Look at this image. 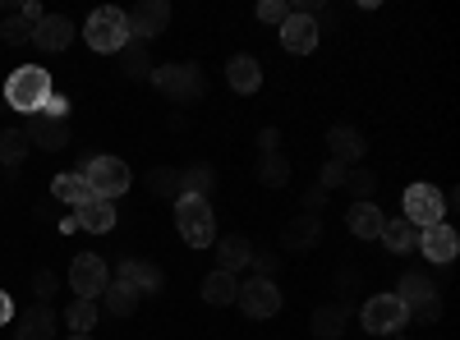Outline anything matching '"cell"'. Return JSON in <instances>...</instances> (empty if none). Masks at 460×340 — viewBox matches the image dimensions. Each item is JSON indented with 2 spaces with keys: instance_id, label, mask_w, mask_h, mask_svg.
<instances>
[{
  "instance_id": "7402d4cb",
  "label": "cell",
  "mask_w": 460,
  "mask_h": 340,
  "mask_svg": "<svg viewBox=\"0 0 460 340\" xmlns=\"http://www.w3.org/2000/svg\"><path fill=\"white\" fill-rule=\"evenodd\" d=\"M345 221H350V235H359V240H377V235H382V221H387V216H382L373 203H355L350 212H345Z\"/></svg>"
},
{
  "instance_id": "30bf717a",
  "label": "cell",
  "mask_w": 460,
  "mask_h": 340,
  "mask_svg": "<svg viewBox=\"0 0 460 340\" xmlns=\"http://www.w3.org/2000/svg\"><path fill=\"white\" fill-rule=\"evenodd\" d=\"M125 23H129V42H152V37H162V28L171 23V5L166 0H143V5H134L129 14H125Z\"/></svg>"
},
{
  "instance_id": "74e56055",
  "label": "cell",
  "mask_w": 460,
  "mask_h": 340,
  "mask_svg": "<svg viewBox=\"0 0 460 340\" xmlns=\"http://www.w3.org/2000/svg\"><path fill=\"white\" fill-rule=\"evenodd\" d=\"M37 116H47V120H65V116H69V101H65L60 92H51V97L42 101V110H37Z\"/></svg>"
},
{
  "instance_id": "277c9868",
  "label": "cell",
  "mask_w": 460,
  "mask_h": 340,
  "mask_svg": "<svg viewBox=\"0 0 460 340\" xmlns=\"http://www.w3.org/2000/svg\"><path fill=\"white\" fill-rule=\"evenodd\" d=\"M79 175L88 179L93 198H106V203H115V198H120L125 188H129V166H125L120 157H93Z\"/></svg>"
},
{
  "instance_id": "4fadbf2b",
  "label": "cell",
  "mask_w": 460,
  "mask_h": 340,
  "mask_svg": "<svg viewBox=\"0 0 460 340\" xmlns=\"http://www.w3.org/2000/svg\"><path fill=\"white\" fill-rule=\"evenodd\" d=\"M419 248H424V257H433V262H451L456 248H460V235L447 221H438V225H424V231H419Z\"/></svg>"
},
{
  "instance_id": "60d3db41",
  "label": "cell",
  "mask_w": 460,
  "mask_h": 340,
  "mask_svg": "<svg viewBox=\"0 0 460 340\" xmlns=\"http://www.w3.org/2000/svg\"><path fill=\"white\" fill-rule=\"evenodd\" d=\"M32 290H37V299H51V294H56V276H51V272H37V276H32Z\"/></svg>"
},
{
  "instance_id": "836d02e7",
  "label": "cell",
  "mask_w": 460,
  "mask_h": 340,
  "mask_svg": "<svg viewBox=\"0 0 460 340\" xmlns=\"http://www.w3.org/2000/svg\"><path fill=\"white\" fill-rule=\"evenodd\" d=\"M258 175H262V184H286V179H290V161H286L281 153H262Z\"/></svg>"
},
{
  "instance_id": "44dd1931",
  "label": "cell",
  "mask_w": 460,
  "mask_h": 340,
  "mask_svg": "<svg viewBox=\"0 0 460 340\" xmlns=\"http://www.w3.org/2000/svg\"><path fill=\"white\" fill-rule=\"evenodd\" d=\"M226 83L235 88V92H258V83H262V65L253 60V56H235L226 65Z\"/></svg>"
},
{
  "instance_id": "4dcf8cb0",
  "label": "cell",
  "mask_w": 460,
  "mask_h": 340,
  "mask_svg": "<svg viewBox=\"0 0 460 340\" xmlns=\"http://www.w3.org/2000/svg\"><path fill=\"white\" fill-rule=\"evenodd\" d=\"M115 56H120V69L129 74V79H152V60H147L143 42H129L125 51H115Z\"/></svg>"
},
{
  "instance_id": "3957f363",
  "label": "cell",
  "mask_w": 460,
  "mask_h": 340,
  "mask_svg": "<svg viewBox=\"0 0 460 340\" xmlns=\"http://www.w3.org/2000/svg\"><path fill=\"white\" fill-rule=\"evenodd\" d=\"M396 299L405 304V313H414L419 322H438L442 318V299L433 290V281L424 272H405L401 285H396Z\"/></svg>"
},
{
  "instance_id": "6da1fadb",
  "label": "cell",
  "mask_w": 460,
  "mask_h": 340,
  "mask_svg": "<svg viewBox=\"0 0 460 340\" xmlns=\"http://www.w3.org/2000/svg\"><path fill=\"white\" fill-rule=\"evenodd\" d=\"M51 97V74L42 69V65H19L14 74H10V83H5V101L14 106V110H42V101Z\"/></svg>"
},
{
  "instance_id": "f1b7e54d",
  "label": "cell",
  "mask_w": 460,
  "mask_h": 340,
  "mask_svg": "<svg viewBox=\"0 0 460 340\" xmlns=\"http://www.w3.org/2000/svg\"><path fill=\"white\" fill-rule=\"evenodd\" d=\"M102 304H106V313H111V318H129V313L138 309V294H134L129 285H120V281H111V285H106V294H102Z\"/></svg>"
},
{
  "instance_id": "1f68e13d",
  "label": "cell",
  "mask_w": 460,
  "mask_h": 340,
  "mask_svg": "<svg viewBox=\"0 0 460 340\" xmlns=\"http://www.w3.org/2000/svg\"><path fill=\"white\" fill-rule=\"evenodd\" d=\"M23 157H28V134L23 129H0V161L19 166Z\"/></svg>"
},
{
  "instance_id": "5bb4252c",
  "label": "cell",
  "mask_w": 460,
  "mask_h": 340,
  "mask_svg": "<svg viewBox=\"0 0 460 340\" xmlns=\"http://www.w3.org/2000/svg\"><path fill=\"white\" fill-rule=\"evenodd\" d=\"M23 134H28V143H32V147H42V153H60V147H69V125H65V120L32 116Z\"/></svg>"
},
{
  "instance_id": "603a6c76",
  "label": "cell",
  "mask_w": 460,
  "mask_h": 340,
  "mask_svg": "<svg viewBox=\"0 0 460 340\" xmlns=\"http://www.w3.org/2000/svg\"><path fill=\"white\" fill-rule=\"evenodd\" d=\"M14 340H56V313L47 304L28 309V318H23V327H19Z\"/></svg>"
},
{
  "instance_id": "83f0119b",
  "label": "cell",
  "mask_w": 460,
  "mask_h": 340,
  "mask_svg": "<svg viewBox=\"0 0 460 340\" xmlns=\"http://www.w3.org/2000/svg\"><path fill=\"white\" fill-rule=\"evenodd\" d=\"M377 240L387 244L392 253H405V248H414V244H419V231L401 216V221H382V235H377Z\"/></svg>"
},
{
  "instance_id": "8fae6325",
  "label": "cell",
  "mask_w": 460,
  "mask_h": 340,
  "mask_svg": "<svg viewBox=\"0 0 460 340\" xmlns=\"http://www.w3.org/2000/svg\"><path fill=\"white\" fill-rule=\"evenodd\" d=\"M235 304L249 318H277L281 313V290L267 276H249V285H240V294H235Z\"/></svg>"
},
{
  "instance_id": "7a4b0ae2",
  "label": "cell",
  "mask_w": 460,
  "mask_h": 340,
  "mask_svg": "<svg viewBox=\"0 0 460 340\" xmlns=\"http://www.w3.org/2000/svg\"><path fill=\"white\" fill-rule=\"evenodd\" d=\"M175 225H180L184 244H194V248H208L217 240V216L208 198H189V194L175 198Z\"/></svg>"
},
{
  "instance_id": "ac0fdd59",
  "label": "cell",
  "mask_w": 460,
  "mask_h": 340,
  "mask_svg": "<svg viewBox=\"0 0 460 340\" xmlns=\"http://www.w3.org/2000/svg\"><path fill=\"white\" fill-rule=\"evenodd\" d=\"M327 147H332V161H341V166H350V161L364 157V138H359V129H350V125H336V129L327 134Z\"/></svg>"
},
{
  "instance_id": "7c38bea8",
  "label": "cell",
  "mask_w": 460,
  "mask_h": 340,
  "mask_svg": "<svg viewBox=\"0 0 460 340\" xmlns=\"http://www.w3.org/2000/svg\"><path fill=\"white\" fill-rule=\"evenodd\" d=\"M281 47L290 56H309L318 47V19H304V14H290L281 23Z\"/></svg>"
},
{
  "instance_id": "ee69618b",
  "label": "cell",
  "mask_w": 460,
  "mask_h": 340,
  "mask_svg": "<svg viewBox=\"0 0 460 340\" xmlns=\"http://www.w3.org/2000/svg\"><path fill=\"white\" fill-rule=\"evenodd\" d=\"M10 318H14V299H10L5 290H0V327H5Z\"/></svg>"
},
{
  "instance_id": "ab89813d",
  "label": "cell",
  "mask_w": 460,
  "mask_h": 340,
  "mask_svg": "<svg viewBox=\"0 0 460 340\" xmlns=\"http://www.w3.org/2000/svg\"><path fill=\"white\" fill-rule=\"evenodd\" d=\"M277 262H281L277 253H253V272H258V276H267V281H272V272H277Z\"/></svg>"
},
{
  "instance_id": "e575fe53",
  "label": "cell",
  "mask_w": 460,
  "mask_h": 340,
  "mask_svg": "<svg viewBox=\"0 0 460 340\" xmlns=\"http://www.w3.org/2000/svg\"><path fill=\"white\" fill-rule=\"evenodd\" d=\"M32 28H37V23H28L23 14H14V19H5V23H0V37L19 47V42H32Z\"/></svg>"
},
{
  "instance_id": "5b68a950",
  "label": "cell",
  "mask_w": 460,
  "mask_h": 340,
  "mask_svg": "<svg viewBox=\"0 0 460 340\" xmlns=\"http://www.w3.org/2000/svg\"><path fill=\"white\" fill-rule=\"evenodd\" d=\"M84 37H88V47H93V51H106V56L125 51V47H129V23H125V10H97V14L88 19Z\"/></svg>"
},
{
  "instance_id": "ffe728a7",
  "label": "cell",
  "mask_w": 460,
  "mask_h": 340,
  "mask_svg": "<svg viewBox=\"0 0 460 340\" xmlns=\"http://www.w3.org/2000/svg\"><path fill=\"white\" fill-rule=\"evenodd\" d=\"M318 235H323V221L318 216H295V221H286V248L290 253H304V248H314L318 244Z\"/></svg>"
},
{
  "instance_id": "d590c367",
  "label": "cell",
  "mask_w": 460,
  "mask_h": 340,
  "mask_svg": "<svg viewBox=\"0 0 460 340\" xmlns=\"http://www.w3.org/2000/svg\"><path fill=\"white\" fill-rule=\"evenodd\" d=\"M258 19H262V23H286V19H290V5H286V0H262Z\"/></svg>"
},
{
  "instance_id": "ba28073f",
  "label": "cell",
  "mask_w": 460,
  "mask_h": 340,
  "mask_svg": "<svg viewBox=\"0 0 460 340\" xmlns=\"http://www.w3.org/2000/svg\"><path fill=\"white\" fill-rule=\"evenodd\" d=\"M69 285L79 299H102L106 285H111V267L97 257V253H79L69 262Z\"/></svg>"
},
{
  "instance_id": "7bdbcfd3",
  "label": "cell",
  "mask_w": 460,
  "mask_h": 340,
  "mask_svg": "<svg viewBox=\"0 0 460 340\" xmlns=\"http://www.w3.org/2000/svg\"><path fill=\"white\" fill-rule=\"evenodd\" d=\"M258 143H262V153H281V134H277V129H262Z\"/></svg>"
},
{
  "instance_id": "9c48e42d",
  "label": "cell",
  "mask_w": 460,
  "mask_h": 340,
  "mask_svg": "<svg viewBox=\"0 0 460 340\" xmlns=\"http://www.w3.org/2000/svg\"><path fill=\"white\" fill-rule=\"evenodd\" d=\"M447 216V198L438 194L433 184H410L405 188V221L414 231H424V225H438Z\"/></svg>"
},
{
  "instance_id": "b9f144b4",
  "label": "cell",
  "mask_w": 460,
  "mask_h": 340,
  "mask_svg": "<svg viewBox=\"0 0 460 340\" xmlns=\"http://www.w3.org/2000/svg\"><path fill=\"white\" fill-rule=\"evenodd\" d=\"M323 203H327V188H309V194H304V212H309V216H314Z\"/></svg>"
},
{
  "instance_id": "52a82bcc",
  "label": "cell",
  "mask_w": 460,
  "mask_h": 340,
  "mask_svg": "<svg viewBox=\"0 0 460 340\" xmlns=\"http://www.w3.org/2000/svg\"><path fill=\"white\" fill-rule=\"evenodd\" d=\"M405 304L396 294H373L368 304L359 309V322H364V331H373V336H396L401 327H405Z\"/></svg>"
},
{
  "instance_id": "f546056e",
  "label": "cell",
  "mask_w": 460,
  "mask_h": 340,
  "mask_svg": "<svg viewBox=\"0 0 460 340\" xmlns=\"http://www.w3.org/2000/svg\"><path fill=\"white\" fill-rule=\"evenodd\" d=\"M97 313H102V304H97V299H74V304H69V313H65V322H69V331L88 336V331H93V322H97Z\"/></svg>"
},
{
  "instance_id": "e0dca14e",
  "label": "cell",
  "mask_w": 460,
  "mask_h": 340,
  "mask_svg": "<svg viewBox=\"0 0 460 340\" xmlns=\"http://www.w3.org/2000/svg\"><path fill=\"white\" fill-rule=\"evenodd\" d=\"M115 221L120 216H115V203H106V198H93V203H84L79 212H74V225H79V231H93V235H106Z\"/></svg>"
},
{
  "instance_id": "8d00e7d4",
  "label": "cell",
  "mask_w": 460,
  "mask_h": 340,
  "mask_svg": "<svg viewBox=\"0 0 460 340\" xmlns=\"http://www.w3.org/2000/svg\"><path fill=\"white\" fill-rule=\"evenodd\" d=\"M345 184H350V188H355V194H364V198H368V194H373V188H377V175L359 166V170H350V175H345Z\"/></svg>"
},
{
  "instance_id": "9a60e30c",
  "label": "cell",
  "mask_w": 460,
  "mask_h": 340,
  "mask_svg": "<svg viewBox=\"0 0 460 340\" xmlns=\"http://www.w3.org/2000/svg\"><path fill=\"white\" fill-rule=\"evenodd\" d=\"M32 42L42 51H65L74 42V23L65 14H42V23L32 28Z\"/></svg>"
},
{
  "instance_id": "2e32d148",
  "label": "cell",
  "mask_w": 460,
  "mask_h": 340,
  "mask_svg": "<svg viewBox=\"0 0 460 340\" xmlns=\"http://www.w3.org/2000/svg\"><path fill=\"white\" fill-rule=\"evenodd\" d=\"M120 285H129L134 294H157L162 290V267H152V262H120Z\"/></svg>"
},
{
  "instance_id": "d4e9b609",
  "label": "cell",
  "mask_w": 460,
  "mask_h": 340,
  "mask_svg": "<svg viewBox=\"0 0 460 340\" xmlns=\"http://www.w3.org/2000/svg\"><path fill=\"white\" fill-rule=\"evenodd\" d=\"M217 188V170L212 166H189V170H180V198L189 194V198H208Z\"/></svg>"
},
{
  "instance_id": "cb8c5ba5",
  "label": "cell",
  "mask_w": 460,
  "mask_h": 340,
  "mask_svg": "<svg viewBox=\"0 0 460 340\" xmlns=\"http://www.w3.org/2000/svg\"><path fill=\"white\" fill-rule=\"evenodd\" d=\"M51 194H56L60 203H74V207L93 203V188H88V179H84V175H69V170L51 179Z\"/></svg>"
},
{
  "instance_id": "8992f818",
  "label": "cell",
  "mask_w": 460,
  "mask_h": 340,
  "mask_svg": "<svg viewBox=\"0 0 460 340\" xmlns=\"http://www.w3.org/2000/svg\"><path fill=\"white\" fill-rule=\"evenodd\" d=\"M152 79H157V88L175 101H194L203 97V69L194 60H184V65H162V69H152Z\"/></svg>"
},
{
  "instance_id": "4316f807",
  "label": "cell",
  "mask_w": 460,
  "mask_h": 340,
  "mask_svg": "<svg viewBox=\"0 0 460 340\" xmlns=\"http://www.w3.org/2000/svg\"><path fill=\"white\" fill-rule=\"evenodd\" d=\"M345 318H350V309H345V304H323V309L314 313V336H318V340H341Z\"/></svg>"
},
{
  "instance_id": "f35d334b",
  "label": "cell",
  "mask_w": 460,
  "mask_h": 340,
  "mask_svg": "<svg viewBox=\"0 0 460 340\" xmlns=\"http://www.w3.org/2000/svg\"><path fill=\"white\" fill-rule=\"evenodd\" d=\"M345 175H350V170H345L341 161H327L323 175H318V188H336V184H345Z\"/></svg>"
},
{
  "instance_id": "f6af8a7d",
  "label": "cell",
  "mask_w": 460,
  "mask_h": 340,
  "mask_svg": "<svg viewBox=\"0 0 460 340\" xmlns=\"http://www.w3.org/2000/svg\"><path fill=\"white\" fill-rule=\"evenodd\" d=\"M65 340H93V336H79V331H74V336H65Z\"/></svg>"
},
{
  "instance_id": "d6986e66",
  "label": "cell",
  "mask_w": 460,
  "mask_h": 340,
  "mask_svg": "<svg viewBox=\"0 0 460 340\" xmlns=\"http://www.w3.org/2000/svg\"><path fill=\"white\" fill-rule=\"evenodd\" d=\"M217 262H221L217 272H230V276H235L240 267H249V262H253V244H249L244 235H226V240L217 244Z\"/></svg>"
},
{
  "instance_id": "d6a6232c",
  "label": "cell",
  "mask_w": 460,
  "mask_h": 340,
  "mask_svg": "<svg viewBox=\"0 0 460 340\" xmlns=\"http://www.w3.org/2000/svg\"><path fill=\"white\" fill-rule=\"evenodd\" d=\"M147 188H152L157 198H180V170H171V166L147 170Z\"/></svg>"
},
{
  "instance_id": "484cf974",
  "label": "cell",
  "mask_w": 460,
  "mask_h": 340,
  "mask_svg": "<svg viewBox=\"0 0 460 340\" xmlns=\"http://www.w3.org/2000/svg\"><path fill=\"white\" fill-rule=\"evenodd\" d=\"M235 294H240V281L230 276V272H212L208 281H203V299L212 309H221V304H235Z\"/></svg>"
}]
</instances>
